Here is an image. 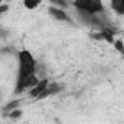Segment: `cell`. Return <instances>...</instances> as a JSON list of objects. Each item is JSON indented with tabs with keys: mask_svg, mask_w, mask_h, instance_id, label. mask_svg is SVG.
<instances>
[{
	"mask_svg": "<svg viewBox=\"0 0 124 124\" xmlns=\"http://www.w3.org/2000/svg\"><path fill=\"white\" fill-rule=\"evenodd\" d=\"M38 63L34 54L28 50H21L18 53V79L16 82H22L38 76Z\"/></svg>",
	"mask_w": 124,
	"mask_h": 124,
	"instance_id": "obj_1",
	"label": "cell"
},
{
	"mask_svg": "<svg viewBox=\"0 0 124 124\" xmlns=\"http://www.w3.org/2000/svg\"><path fill=\"white\" fill-rule=\"evenodd\" d=\"M73 6L79 10V13L86 15H101L105 12V6L99 0H78L73 3Z\"/></svg>",
	"mask_w": 124,
	"mask_h": 124,
	"instance_id": "obj_2",
	"label": "cell"
},
{
	"mask_svg": "<svg viewBox=\"0 0 124 124\" xmlns=\"http://www.w3.org/2000/svg\"><path fill=\"white\" fill-rule=\"evenodd\" d=\"M48 80L47 79H39L38 80V83L34 86V88H31L29 91H28V93H29V96H32V98H37V99H39L41 98V95L44 93V91L47 89V86H48Z\"/></svg>",
	"mask_w": 124,
	"mask_h": 124,
	"instance_id": "obj_3",
	"label": "cell"
},
{
	"mask_svg": "<svg viewBox=\"0 0 124 124\" xmlns=\"http://www.w3.org/2000/svg\"><path fill=\"white\" fill-rule=\"evenodd\" d=\"M50 15H51L54 19L60 21V22H72L69 13H67L64 9H60V8H55V6H54V8H50Z\"/></svg>",
	"mask_w": 124,
	"mask_h": 124,
	"instance_id": "obj_4",
	"label": "cell"
},
{
	"mask_svg": "<svg viewBox=\"0 0 124 124\" xmlns=\"http://www.w3.org/2000/svg\"><path fill=\"white\" fill-rule=\"evenodd\" d=\"M111 8L118 15H123L124 13V2H123V0H112V2H111Z\"/></svg>",
	"mask_w": 124,
	"mask_h": 124,
	"instance_id": "obj_5",
	"label": "cell"
},
{
	"mask_svg": "<svg viewBox=\"0 0 124 124\" xmlns=\"http://www.w3.org/2000/svg\"><path fill=\"white\" fill-rule=\"evenodd\" d=\"M23 6H25L28 10H34V9L39 8L41 3H39V2H23Z\"/></svg>",
	"mask_w": 124,
	"mask_h": 124,
	"instance_id": "obj_6",
	"label": "cell"
},
{
	"mask_svg": "<svg viewBox=\"0 0 124 124\" xmlns=\"http://www.w3.org/2000/svg\"><path fill=\"white\" fill-rule=\"evenodd\" d=\"M21 115H22V111H21L19 108H16L15 111H10V112H9V118H13V120H15V118H19Z\"/></svg>",
	"mask_w": 124,
	"mask_h": 124,
	"instance_id": "obj_7",
	"label": "cell"
},
{
	"mask_svg": "<svg viewBox=\"0 0 124 124\" xmlns=\"http://www.w3.org/2000/svg\"><path fill=\"white\" fill-rule=\"evenodd\" d=\"M112 44L115 45V48H117L120 53H123V42H121V39H117V41H114Z\"/></svg>",
	"mask_w": 124,
	"mask_h": 124,
	"instance_id": "obj_8",
	"label": "cell"
},
{
	"mask_svg": "<svg viewBox=\"0 0 124 124\" xmlns=\"http://www.w3.org/2000/svg\"><path fill=\"white\" fill-rule=\"evenodd\" d=\"M8 10H9V6H8V5L0 3V15H2V13H5V12H8Z\"/></svg>",
	"mask_w": 124,
	"mask_h": 124,
	"instance_id": "obj_9",
	"label": "cell"
}]
</instances>
